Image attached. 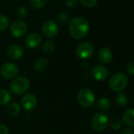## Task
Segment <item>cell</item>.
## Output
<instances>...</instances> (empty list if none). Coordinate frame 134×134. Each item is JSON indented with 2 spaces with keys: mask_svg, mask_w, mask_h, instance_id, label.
<instances>
[{
  "mask_svg": "<svg viewBox=\"0 0 134 134\" xmlns=\"http://www.w3.org/2000/svg\"><path fill=\"white\" fill-rule=\"evenodd\" d=\"M90 25L88 21L81 17H77L70 20L68 24L70 35L76 40L84 38L89 32Z\"/></svg>",
  "mask_w": 134,
  "mask_h": 134,
  "instance_id": "1",
  "label": "cell"
},
{
  "mask_svg": "<svg viewBox=\"0 0 134 134\" xmlns=\"http://www.w3.org/2000/svg\"><path fill=\"white\" fill-rule=\"evenodd\" d=\"M29 87L30 82L29 79L23 76L15 77L10 85V92L16 96L25 94L29 89Z\"/></svg>",
  "mask_w": 134,
  "mask_h": 134,
  "instance_id": "2",
  "label": "cell"
},
{
  "mask_svg": "<svg viewBox=\"0 0 134 134\" xmlns=\"http://www.w3.org/2000/svg\"><path fill=\"white\" fill-rule=\"evenodd\" d=\"M77 99L81 107H90L94 104L96 101V96L92 90H91L90 88H85L78 92Z\"/></svg>",
  "mask_w": 134,
  "mask_h": 134,
  "instance_id": "3",
  "label": "cell"
},
{
  "mask_svg": "<svg viewBox=\"0 0 134 134\" xmlns=\"http://www.w3.org/2000/svg\"><path fill=\"white\" fill-rule=\"evenodd\" d=\"M128 84V78L123 73L114 74L109 81V86L113 92H119L124 90Z\"/></svg>",
  "mask_w": 134,
  "mask_h": 134,
  "instance_id": "4",
  "label": "cell"
},
{
  "mask_svg": "<svg viewBox=\"0 0 134 134\" xmlns=\"http://www.w3.org/2000/svg\"><path fill=\"white\" fill-rule=\"evenodd\" d=\"M108 117L103 113H97L93 115L91 121V126L97 132L105 130L108 126Z\"/></svg>",
  "mask_w": 134,
  "mask_h": 134,
  "instance_id": "5",
  "label": "cell"
},
{
  "mask_svg": "<svg viewBox=\"0 0 134 134\" xmlns=\"http://www.w3.org/2000/svg\"><path fill=\"white\" fill-rule=\"evenodd\" d=\"M19 73L18 66L13 62L4 63L0 68V74L1 76L7 80L14 79L18 77Z\"/></svg>",
  "mask_w": 134,
  "mask_h": 134,
  "instance_id": "6",
  "label": "cell"
},
{
  "mask_svg": "<svg viewBox=\"0 0 134 134\" xmlns=\"http://www.w3.org/2000/svg\"><path fill=\"white\" fill-rule=\"evenodd\" d=\"M94 52V47L89 42L81 43L76 48V54L78 58L81 59H87L90 58Z\"/></svg>",
  "mask_w": 134,
  "mask_h": 134,
  "instance_id": "7",
  "label": "cell"
},
{
  "mask_svg": "<svg viewBox=\"0 0 134 134\" xmlns=\"http://www.w3.org/2000/svg\"><path fill=\"white\" fill-rule=\"evenodd\" d=\"M28 31L27 24L21 20H17L14 21L10 26V32L13 36L20 38L24 36Z\"/></svg>",
  "mask_w": 134,
  "mask_h": 134,
  "instance_id": "8",
  "label": "cell"
},
{
  "mask_svg": "<svg viewBox=\"0 0 134 134\" xmlns=\"http://www.w3.org/2000/svg\"><path fill=\"white\" fill-rule=\"evenodd\" d=\"M59 29L57 23L52 20H48L43 22L42 25V32L47 38L55 37L58 33Z\"/></svg>",
  "mask_w": 134,
  "mask_h": 134,
  "instance_id": "9",
  "label": "cell"
},
{
  "mask_svg": "<svg viewBox=\"0 0 134 134\" xmlns=\"http://www.w3.org/2000/svg\"><path fill=\"white\" fill-rule=\"evenodd\" d=\"M21 107L28 111L33 110L37 106V99L32 93H27L23 96L21 100Z\"/></svg>",
  "mask_w": 134,
  "mask_h": 134,
  "instance_id": "10",
  "label": "cell"
},
{
  "mask_svg": "<svg viewBox=\"0 0 134 134\" xmlns=\"http://www.w3.org/2000/svg\"><path fill=\"white\" fill-rule=\"evenodd\" d=\"M92 76V77L99 81H104L107 78L109 72L107 70V69L105 66L101 65H98L94 66L92 71H91Z\"/></svg>",
  "mask_w": 134,
  "mask_h": 134,
  "instance_id": "11",
  "label": "cell"
},
{
  "mask_svg": "<svg viewBox=\"0 0 134 134\" xmlns=\"http://www.w3.org/2000/svg\"><path fill=\"white\" fill-rule=\"evenodd\" d=\"M24 48L19 44H12L7 49V55L12 60H18L24 55Z\"/></svg>",
  "mask_w": 134,
  "mask_h": 134,
  "instance_id": "12",
  "label": "cell"
},
{
  "mask_svg": "<svg viewBox=\"0 0 134 134\" xmlns=\"http://www.w3.org/2000/svg\"><path fill=\"white\" fill-rule=\"evenodd\" d=\"M42 43V37L37 33H31L25 39V45L28 48L35 49Z\"/></svg>",
  "mask_w": 134,
  "mask_h": 134,
  "instance_id": "13",
  "label": "cell"
},
{
  "mask_svg": "<svg viewBox=\"0 0 134 134\" xmlns=\"http://www.w3.org/2000/svg\"><path fill=\"white\" fill-rule=\"evenodd\" d=\"M97 56L99 62L103 64H108L113 59V53L111 50L107 47L100 48L98 51Z\"/></svg>",
  "mask_w": 134,
  "mask_h": 134,
  "instance_id": "14",
  "label": "cell"
},
{
  "mask_svg": "<svg viewBox=\"0 0 134 134\" xmlns=\"http://www.w3.org/2000/svg\"><path fill=\"white\" fill-rule=\"evenodd\" d=\"M122 121L129 127L134 126V107L128 109L124 112Z\"/></svg>",
  "mask_w": 134,
  "mask_h": 134,
  "instance_id": "15",
  "label": "cell"
},
{
  "mask_svg": "<svg viewBox=\"0 0 134 134\" xmlns=\"http://www.w3.org/2000/svg\"><path fill=\"white\" fill-rule=\"evenodd\" d=\"M21 112V106L17 102L10 103L7 105V113L10 117H16Z\"/></svg>",
  "mask_w": 134,
  "mask_h": 134,
  "instance_id": "16",
  "label": "cell"
},
{
  "mask_svg": "<svg viewBox=\"0 0 134 134\" xmlns=\"http://www.w3.org/2000/svg\"><path fill=\"white\" fill-rule=\"evenodd\" d=\"M48 64H49V62L47 58H40L36 61L34 64V68L37 72H44L47 68Z\"/></svg>",
  "mask_w": 134,
  "mask_h": 134,
  "instance_id": "17",
  "label": "cell"
},
{
  "mask_svg": "<svg viewBox=\"0 0 134 134\" xmlns=\"http://www.w3.org/2000/svg\"><path fill=\"white\" fill-rule=\"evenodd\" d=\"M10 100L11 95L7 89H2L0 91V105L6 106L10 103Z\"/></svg>",
  "mask_w": 134,
  "mask_h": 134,
  "instance_id": "18",
  "label": "cell"
},
{
  "mask_svg": "<svg viewBox=\"0 0 134 134\" xmlns=\"http://www.w3.org/2000/svg\"><path fill=\"white\" fill-rule=\"evenodd\" d=\"M96 106L99 110H108L110 107L111 103H110L109 99L105 98V97H102V98H100V99H99L97 100Z\"/></svg>",
  "mask_w": 134,
  "mask_h": 134,
  "instance_id": "19",
  "label": "cell"
},
{
  "mask_svg": "<svg viewBox=\"0 0 134 134\" xmlns=\"http://www.w3.org/2000/svg\"><path fill=\"white\" fill-rule=\"evenodd\" d=\"M115 102L119 107H125L129 103V98L125 94L119 93L115 96Z\"/></svg>",
  "mask_w": 134,
  "mask_h": 134,
  "instance_id": "20",
  "label": "cell"
},
{
  "mask_svg": "<svg viewBox=\"0 0 134 134\" xmlns=\"http://www.w3.org/2000/svg\"><path fill=\"white\" fill-rule=\"evenodd\" d=\"M43 52L46 54H51L54 50V43L52 40H47L43 43V47H42Z\"/></svg>",
  "mask_w": 134,
  "mask_h": 134,
  "instance_id": "21",
  "label": "cell"
},
{
  "mask_svg": "<svg viewBox=\"0 0 134 134\" xmlns=\"http://www.w3.org/2000/svg\"><path fill=\"white\" fill-rule=\"evenodd\" d=\"M10 25V19L4 14H0V32H3L7 29Z\"/></svg>",
  "mask_w": 134,
  "mask_h": 134,
  "instance_id": "22",
  "label": "cell"
},
{
  "mask_svg": "<svg viewBox=\"0 0 134 134\" xmlns=\"http://www.w3.org/2000/svg\"><path fill=\"white\" fill-rule=\"evenodd\" d=\"M70 20V15L67 12H61L58 15V21L61 24H69Z\"/></svg>",
  "mask_w": 134,
  "mask_h": 134,
  "instance_id": "23",
  "label": "cell"
},
{
  "mask_svg": "<svg viewBox=\"0 0 134 134\" xmlns=\"http://www.w3.org/2000/svg\"><path fill=\"white\" fill-rule=\"evenodd\" d=\"M30 5L36 10H40L43 8L47 3V0H29Z\"/></svg>",
  "mask_w": 134,
  "mask_h": 134,
  "instance_id": "24",
  "label": "cell"
},
{
  "mask_svg": "<svg viewBox=\"0 0 134 134\" xmlns=\"http://www.w3.org/2000/svg\"><path fill=\"white\" fill-rule=\"evenodd\" d=\"M110 126H111V128L113 129L117 130V129H119L121 127L122 122H121V121L118 118H113L110 120Z\"/></svg>",
  "mask_w": 134,
  "mask_h": 134,
  "instance_id": "25",
  "label": "cell"
},
{
  "mask_svg": "<svg viewBox=\"0 0 134 134\" xmlns=\"http://www.w3.org/2000/svg\"><path fill=\"white\" fill-rule=\"evenodd\" d=\"M80 2L85 7H92L96 6L97 0H80Z\"/></svg>",
  "mask_w": 134,
  "mask_h": 134,
  "instance_id": "26",
  "label": "cell"
},
{
  "mask_svg": "<svg viewBox=\"0 0 134 134\" xmlns=\"http://www.w3.org/2000/svg\"><path fill=\"white\" fill-rule=\"evenodd\" d=\"M28 15V10L27 8L24 7H21L18 9V16L20 18H25Z\"/></svg>",
  "mask_w": 134,
  "mask_h": 134,
  "instance_id": "27",
  "label": "cell"
},
{
  "mask_svg": "<svg viewBox=\"0 0 134 134\" xmlns=\"http://www.w3.org/2000/svg\"><path fill=\"white\" fill-rule=\"evenodd\" d=\"M126 71L131 75H134V62H130L126 65Z\"/></svg>",
  "mask_w": 134,
  "mask_h": 134,
  "instance_id": "28",
  "label": "cell"
},
{
  "mask_svg": "<svg viewBox=\"0 0 134 134\" xmlns=\"http://www.w3.org/2000/svg\"><path fill=\"white\" fill-rule=\"evenodd\" d=\"M65 4L68 7H74L77 5V0H66Z\"/></svg>",
  "mask_w": 134,
  "mask_h": 134,
  "instance_id": "29",
  "label": "cell"
},
{
  "mask_svg": "<svg viewBox=\"0 0 134 134\" xmlns=\"http://www.w3.org/2000/svg\"><path fill=\"white\" fill-rule=\"evenodd\" d=\"M9 129L8 128L3 124H0V134H9Z\"/></svg>",
  "mask_w": 134,
  "mask_h": 134,
  "instance_id": "30",
  "label": "cell"
},
{
  "mask_svg": "<svg viewBox=\"0 0 134 134\" xmlns=\"http://www.w3.org/2000/svg\"><path fill=\"white\" fill-rule=\"evenodd\" d=\"M121 134H134V131L131 127H126L123 129Z\"/></svg>",
  "mask_w": 134,
  "mask_h": 134,
  "instance_id": "31",
  "label": "cell"
}]
</instances>
